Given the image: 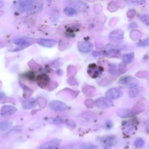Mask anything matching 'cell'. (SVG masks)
<instances>
[{"instance_id": "obj_42", "label": "cell", "mask_w": 149, "mask_h": 149, "mask_svg": "<svg viewBox=\"0 0 149 149\" xmlns=\"http://www.w3.org/2000/svg\"><path fill=\"white\" fill-rule=\"evenodd\" d=\"M112 127V122L111 120H108L105 123V127L106 129H110Z\"/></svg>"}, {"instance_id": "obj_45", "label": "cell", "mask_w": 149, "mask_h": 149, "mask_svg": "<svg viewBox=\"0 0 149 149\" xmlns=\"http://www.w3.org/2000/svg\"><path fill=\"white\" fill-rule=\"evenodd\" d=\"M5 96V94L3 92H0V99L3 98Z\"/></svg>"}, {"instance_id": "obj_36", "label": "cell", "mask_w": 149, "mask_h": 149, "mask_svg": "<svg viewBox=\"0 0 149 149\" xmlns=\"http://www.w3.org/2000/svg\"><path fill=\"white\" fill-rule=\"evenodd\" d=\"M130 2L136 5H144L146 3V0H130Z\"/></svg>"}, {"instance_id": "obj_32", "label": "cell", "mask_w": 149, "mask_h": 149, "mask_svg": "<svg viewBox=\"0 0 149 149\" xmlns=\"http://www.w3.org/2000/svg\"><path fill=\"white\" fill-rule=\"evenodd\" d=\"M92 55L94 56H99L102 55H107V53L105 51H93Z\"/></svg>"}, {"instance_id": "obj_11", "label": "cell", "mask_w": 149, "mask_h": 149, "mask_svg": "<svg viewBox=\"0 0 149 149\" xmlns=\"http://www.w3.org/2000/svg\"><path fill=\"white\" fill-rule=\"evenodd\" d=\"M36 42L40 45L47 48L53 47L56 44V41L54 39L38 38Z\"/></svg>"}, {"instance_id": "obj_14", "label": "cell", "mask_w": 149, "mask_h": 149, "mask_svg": "<svg viewBox=\"0 0 149 149\" xmlns=\"http://www.w3.org/2000/svg\"><path fill=\"white\" fill-rule=\"evenodd\" d=\"M124 33L122 30H115L111 32L109 35L110 39L115 40H122L123 38Z\"/></svg>"}, {"instance_id": "obj_24", "label": "cell", "mask_w": 149, "mask_h": 149, "mask_svg": "<svg viewBox=\"0 0 149 149\" xmlns=\"http://www.w3.org/2000/svg\"><path fill=\"white\" fill-rule=\"evenodd\" d=\"M23 77L30 81H34L35 80V73L33 72H27L23 74Z\"/></svg>"}, {"instance_id": "obj_19", "label": "cell", "mask_w": 149, "mask_h": 149, "mask_svg": "<svg viewBox=\"0 0 149 149\" xmlns=\"http://www.w3.org/2000/svg\"><path fill=\"white\" fill-rule=\"evenodd\" d=\"M133 58H134V54L133 52H130V53H128L123 55L122 57V60L125 63L128 64V63H130L133 61Z\"/></svg>"}, {"instance_id": "obj_1", "label": "cell", "mask_w": 149, "mask_h": 149, "mask_svg": "<svg viewBox=\"0 0 149 149\" xmlns=\"http://www.w3.org/2000/svg\"><path fill=\"white\" fill-rule=\"evenodd\" d=\"M42 8V0H18V9L21 12H37Z\"/></svg>"}, {"instance_id": "obj_38", "label": "cell", "mask_w": 149, "mask_h": 149, "mask_svg": "<svg viewBox=\"0 0 149 149\" xmlns=\"http://www.w3.org/2000/svg\"><path fill=\"white\" fill-rule=\"evenodd\" d=\"M68 83L70 84V85H76L77 84V82H76V80H75V79L73 77V76H70L67 80Z\"/></svg>"}, {"instance_id": "obj_15", "label": "cell", "mask_w": 149, "mask_h": 149, "mask_svg": "<svg viewBox=\"0 0 149 149\" xmlns=\"http://www.w3.org/2000/svg\"><path fill=\"white\" fill-rule=\"evenodd\" d=\"M134 115V112L129 109H126V108H122L120 109L118 111V115L122 118H127L132 116Z\"/></svg>"}, {"instance_id": "obj_29", "label": "cell", "mask_w": 149, "mask_h": 149, "mask_svg": "<svg viewBox=\"0 0 149 149\" xmlns=\"http://www.w3.org/2000/svg\"><path fill=\"white\" fill-rule=\"evenodd\" d=\"M138 47H147L149 46V38H146L137 44Z\"/></svg>"}, {"instance_id": "obj_35", "label": "cell", "mask_w": 149, "mask_h": 149, "mask_svg": "<svg viewBox=\"0 0 149 149\" xmlns=\"http://www.w3.org/2000/svg\"><path fill=\"white\" fill-rule=\"evenodd\" d=\"M84 104L88 108H93L95 103L92 100H87L84 102Z\"/></svg>"}, {"instance_id": "obj_3", "label": "cell", "mask_w": 149, "mask_h": 149, "mask_svg": "<svg viewBox=\"0 0 149 149\" xmlns=\"http://www.w3.org/2000/svg\"><path fill=\"white\" fill-rule=\"evenodd\" d=\"M103 70L104 69L102 67L97 66L95 63H91L88 66L87 72L91 77L95 79L101 76Z\"/></svg>"}, {"instance_id": "obj_25", "label": "cell", "mask_w": 149, "mask_h": 149, "mask_svg": "<svg viewBox=\"0 0 149 149\" xmlns=\"http://www.w3.org/2000/svg\"><path fill=\"white\" fill-rule=\"evenodd\" d=\"M10 126L9 122L8 121H2L0 123V130L1 131H5L7 130Z\"/></svg>"}, {"instance_id": "obj_31", "label": "cell", "mask_w": 149, "mask_h": 149, "mask_svg": "<svg viewBox=\"0 0 149 149\" xmlns=\"http://www.w3.org/2000/svg\"><path fill=\"white\" fill-rule=\"evenodd\" d=\"M109 72L112 75L116 74V66L115 65L111 64L109 66Z\"/></svg>"}, {"instance_id": "obj_37", "label": "cell", "mask_w": 149, "mask_h": 149, "mask_svg": "<svg viewBox=\"0 0 149 149\" xmlns=\"http://www.w3.org/2000/svg\"><path fill=\"white\" fill-rule=\"evenodd\" d=\"M66 123V125H67L69 127H72V128H74V127H76V123H75L73 120H70V119L67 120Z\"/></svg>"}, {"instance_id": "obj_16", "label": "cell", "mask_w": 149, "mask_h": 149, "mask_svg": "<svg viewBox=\"0 0 149 149\" xmlns=\"http://www.w3.org/2000/svg\"><path fill=\"white\" fill-rule=\"evenodd\" d=\"M140 92V90L139 87L137 85H135L130 88L129 91V96L132 98L137 97L139 95Z\"/></svg>"}, {"instance_id": "obj_21", "label": "cell", "mask_w": 149, "mask_h": 149, "mask_svg": "<svg viewBox=\"0 0 149 149\" xmlns=\"http://www.w3.org/2000/svg\"><path fill=\"white\" fill-rule=\"evenodd\" d=\"M63 12L66 15L69 16H73L76 13V10L74 8L70 6L66 7L63 10Z\"/></svg>"}, {"instance_id": "obj_9", "label": "cell", "mask_w": 149, "mask_h": 149, "mask_svg": "<svg viewBox=\"0 0 149 149\" xmlns=\"http://www.w3.org/2000/svg\"><path fill=\"white\" fill-rule=\"evenodd\" d=\"M100 142L102 147L106 149L111 148L112 146H114L116 143L115 138L112 136H109L102 137Z\"/></svg>"}, {"instance_id": "obj_12", "label": "cell", "mask_w": 149, "mask_h": 149, "mask_svg": "<svg viewBox=\"0 0 149 149\" xmlns=\"http://www.w3.org/2000/svg\"><path fill=\"white\" fill-rule=\"evenodd\" d=\"M16 111V108L12 105H3L0 109V114L2 116H9L13 114Z\"/></svg>"}, {"instance_id": "obj_34", "label": "cell", "mask_w": 149, "mask_h": 149, "mask_svg": "<svg viewBox=\"0 0 149 149\" xmlns=\"http://www.w3.org/2000/svg\"><path fill=\"white\" fill-rule=\"evenodd\" d=\"M41 99H42V97L39 98L38 100L37 101V104H38L41 107H44L47 104V101L43 98H42V100H41Z\"/></svg>"}, {"instance_id": "obj_20", "label": "cell", "mask_w": 149, "mask_h": 149, "mask_svg": "<svg viewBox=\"0 0 149 149\" xmlns=\"http://www.w3.org/2000/svg\"><path fill=\"white\" fill-rule=\"evenodd\" d=\"M95 91V88L90 86H85L83 89V93L87 96H91Z\"/></svg>"}, {"instance_id": "obj_13", "label": "cell", "mask_w": 149, "mask_h": 149, "mask_svg": "<svg viewBox=\"0 0 149 149\" xmlns=\"http://www.w3.org/2000/svg\"><path fill=\"white\" fill-rule=\"evenodd\" d=\"M37 105V101L33 98H30L27 100H25L22 102V107L24 109H31L35 108Z\"/></svg>"}, {"instance_id": "obj_7", "label": "cell", "mask_w": 149, "mask_h": 149, "mask_svg": "<svg viewBox=\"0 0 149 149\" xmlns=\"http://www.w3.org/2000/svg\"><path fill=\"white\" fill-rule=\"evenodd\" d=\"M107 98L111 100H115L120 97L122 95V91L119 88L112 87L109 88L105 93Z\"/></svg>"}, {"instance_id": "obj_10", "label": "cell", "mask_w": 149, "mask_h": 149, "mask_svg": "<svg viewBox=\"0 0 149 149\" xmlns=\"http://www.w3.org/2000/svg\"><path fill=\"white\" fill-rule=\"evenodd\" d=\"M119 83L122 85L132 87L135 85H137V81L132 76H124L119 79Z\"/></svg>"}, {"instance_id": "obj_33", "label": "cell", "mask_w": 149, "mask_h": 149, "mask_svg": "<svg viewBox=\"0 0 149 149\" xmlns=\"http://www.w3.org/2000/svg\"><path fill=\"white\" fill-rule=\"evenodd\" d=\"M136 76L139 77H147L149 76V73L147 72H139L136 74Z\"/></svg>"}, {"instance_id": "obj_44", "label": "cell", "mask_w": 149, "mask_h": 149, "mask_svg": "<svg viewBox=\"0 0 149 149\" xmlns=\"http://www.w3.org/2000/svg\"><path fill=\"white\" fill-rule=\"evenodd\" d=\"M56 73H57L58 75L61 76V75H62V74L63 73V72H62L61 69H58V70L56 71Z\"/></svg>"}, {"instance_id": "obj_46", "label": "cell", "mask_w": 149, "mask_h": 149, "mask_svg": "<svg viewBox=\"0 0 149 149\" xmlns=\"http://www.w3.org/2000/svg\"><path fill=\"white\" fill-rule=\"evenodd\" d=\"M4 6V3L2 1L0 0V9H1Z\"/></svg>"}, {"instance_id": "obj_30", "label": "cell", "mask_w": 149, "mask_h": 149, "mask_svg": "<svg viewBox=\"0 0 149 149\" xmlns=\"http://www.w3.org/2000/svg\"><path fill=\"white\" fill-rule=\"evenodd\" d=\"M140 20L147 26H149V15H143L140 17Z\"/></svg>"}, {"instance_id": "obj_28", "label": "cell", "mask_w": 149, "mask_h": 149, "mask_svg": "<svg viewBox=\"0 0 149 149\" xmlns=\"http://www.w3.org/2000/svg\"><path fill=\"white\" fill-rule=\"evenodd\" d=\"M76 69L73 66H69L68 68V75L70 77L73 76V75H74L76 73Z\"/></svg>"}, {"instance_id": "obj_4", "label": "cell", "mask_w": 149, "mask_h": 149, "mask_svg": "<svg viewBox=\"0 0 149 149\" xmlns=\"http://www.w3.org/2000/svg\"><path fill=\"white\" fill-rule=\"evenodd\" d=\"M48 107L50 109L55 112H61L68 109V106L65 103L58 100L51 101L49 103Z\"/></svg>"}, {"instance_id": "obj_2", "label": "cell", "mask_w": 149, "mask_h": 149, "mask_svg": "<svg viewBox=\"0 0 149 149\" xmlns=\"http://www.w3.org/2000/svg\"><path fill=\"white\" fill-rule=\"evenodd\" d=\"M13 45L9 47V50L10 51H18L23 49L33 43L32 38L29 37H17L12 40Z\"/></svg>"}, {"instance_id": "obj_8", "label": "cell", "mask_w": 149, "mask_h": 149, "mask_svg": "<svg viewBox=\"0 0 149 149\" xmlns=\"http://www.w3.org/2000/svg\"><path fill=\"white\" fill-rule=\"evenodd\" d=\"M77 48L81 53H87L93 49V45L88 41H81L78 42Z\"/></svg>"}, {"instance_id": "obj_41", "label": "cell", "mask_w": 149, "mask_h": 149, "mask_svg": "<svg viewBox=\"0 0 149 149\" xmlns=\"http://www.w3.org/2000/svg\"><path fill=\"white\" fill-rule=\"evenodd\" d=\"M95 148H96L95 146L91 145V144H87V145L83 144V146L81 149H95Z\"/></svg>"}, {"instance_id": "obj_17", "label": "cell", "mask_w": 149, "mask_h": 149, "mask_svg": "<svg viewBox=\"0 0 149 149\" xmlns=\"http://www.w3.org/2000/svg\"><path fill=\"white\" fill-rule=\"evenodd\" d=\"M83 144L81 143H73L65 146H63L59 149H81Z\"/></svg>"}, {"instance_id": "obj_43", "label": "cell", "mask_w": 149, "mask_h": 149, "mask_svg": "<svg viewBox=\"0 0 149 149\" xmlns=\"http://www.w3.org/2000/svg\"><path fill=\"white\" fill-rule=\"evenodd\" d=\"M136 27H137V25L136 23H131L128 26V27L129 29H130V28H135Z\"/></svg>"}, {"instance_id": "obj_6", "label": "cell", "mask_w": 149, "mask_h": 149, "mask_svg": "<svg viewBox=\"0 0 149 149\" xmlns=\"http://www.w3.org/2000/svg\"><path fill=\"white\" fill-rule=\"evenodd\" d=\"M95 104L100 108H107L111 107L113 103L108 98L101 97L96 99Z\"/></svg>"}, {"instance_id": "obj_18", "label": "cell", "mask_w": 149, "mask_h": 149, "mask_svg": "<svg viewBox=\"0 0 149 149\" xmlns=\"http://www.w3.org/2000/svg\"><path fill=\"white\" fill-rule=\"evenodd\" d=\"M20 86L22 87L23 90V97L25 98H29L33 93V90L30 88V87H29L28 86H26L25 84H24L22 83L19 82Z\"/></svg>"}, {"instance_id": "obj_40", "label": "cell", "mask_w": 149, "mask_h": 149, "mask_svg": "<svg viewBox=\"0 0 149 149\" xmlns=\"http://www.w3.org/2000/svg\"><path fill=\"white\" fill-rule=\"evenodd\" d=\"M39 149H59V146H47L41 145Z\"/></svg>"}, {"instance_id": "obj_5", "label": "cell", "mask_w": 149, "mask_h": 149, "mask_svg": "<svg viewBox=\"0 0 149 149\" xmlns=\"http://www.w3.org/2000/svg\"><path fill=\"white\" fill-rule=\"evenodd\" d=\"M36 81L39 87L42 88L48 87L50 83V79L46 74H39L36 78Z\"/></svg>"}, {"instance_id": "obj_23", "label": "cell", "mask_w": 149, "mask_h": 149, "mask_svg": "<svg viewBox=\"0 0 149 149\" xmlns=\"http://www.w3.org/2000/svg\"><path fill=\"white\" fill-rule=\"evenodd\" d=\"M144 140L141 138V137H138L137 139H136V140L134 142V145L137 147V148H141L144 146Z\"/></svg>"}, {"instance_id": "obj_26", "label": "cell", "mask_w": 149, "mask_h": 149, "mask_svg": "<svg viewBox=\"0 0 149 149\" xmlns=\"http://www.w3.org/2000/svg\"><path fill=\"white\" fill-rule=\"evenodd\" d=\"M127 71V67L126 63L124 62H121L118 65V72L120 73H124Z\"/></svg>"}, {"instance_id": "obj_27", "label": "cell", "mask_w": 149, "mask_h": 149, "mask_svg": "<svg viewBox=\"0 0 149 149\" xmlns=\"http://www.w3.org/2000/svg\"><path fill=\"white\" fill-rule=\"evenodd\" d=\"M130 36L131 37V38L133 39V37L134 39L133 40H137L138 39L140 36H141V34H140V32L136 30H132L130 34Z\"/></svg>"}, {"instance_id": "obj_22", "label": "cell", "mask_w": 149, "mask_h": 149, "mask_svg": "<svg viewBox=\"0 0 149 149\" xmlns=\"http://www.w3.org/2000/svg\"><path fill=\"white\" fill-rule=\"evenodd\" d=\"M48 122L50 123L54 124V125H60L63 123V120L61 118H50L48 119Z\"/></svg>"}, {"instance_id": "obj_39", "label": "cell", "mask_w": 149, "mask_h": 149, "mask_svg": "<svg viewBox=\"0 0 149 149\" xmlns=\"http://www.w3.org/2000/svg\"><path fill=\"white\" fill-rule=\"evenodd\" d=\"M135 13H136V12H135V11L134 10H132H132H129L127 12V16L129 19H132V18H133L134 17Z\"/></svg>"}]
</instances>
